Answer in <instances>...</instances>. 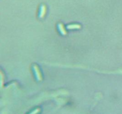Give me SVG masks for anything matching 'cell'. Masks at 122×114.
Instances as JSON below:
<instances>
[{
  "instance_id": "6da1fadb",
  "label": "cell",
  "mask_w": 122,
  "mask_h": 114,
  "mask_svg": "<svg viewBox=\"0 0 122 114\" xmlns=\"http://www.w3.org/2000/svg\"><path fill=\"white\" fill-rule=\"evenodd\" d=\"M32 70H33V73L36 80L38 81H41L42 80V74L39 70V67L36 65L34 64L32 66Z\"/></svg>"
},
{
  "instance_id": "7a4b0ae2",
  "label": "cell",
  "mask_w": 122,
  "mask_h": 114,
  "mask_svg": "<svg viewBox=\"0 0 122 114\" xmlns=\"http://www.w3.org/2000/svg\"><path fill=\"white\" fill-rule=\"evenodd\" d=\"M45 14H46V7H45V5L42 4L40 6V7H39L38 17H39L40 19H42V18H43L45 16Z\"/></svg>"
},
{
  "instance_id": "3957f363",
  "label": "cell",
  "mask_w": 122,
  "mask_h": 114,
  "mask_svg": "<svg viewBox=\"0 0 122 114\" xmlns=\"http://www.w3.org/2000/svg\"><path fill=\"white\" fill-rule=\"evenodd\" d=\"M57 29L58 31L59 32V33H60V34L63 36H65L67 34V32L66 30V28L64 27V26H63V24L61 23H58L57 24Z\"/></svg>"
},
{
  "instance_id": "277c9868",
  "label": "cell",
  "mask_w": 122,
  "mask_h": 114,
  "mask_svg": "<svg viewBox=\"0 0 122 114\" xmlns=\"http://www.w3.org/2000/svg\"><path fill=\"white\" fill-rule=\"evenodd\" d=\"M81 28V26L79 24H69L67 25L66 28L67 30H76L80 29Z\"/></svg>"
},
{
  "instance_id": "5b68a950",
  "label": "cell",
  "mask_w": 122,
  "mask_h": 114,
  "mask_svg": "<svg viewBox=\"0 0 122 114\" xmlns=\"http://www.w3.org/2000/svg\"><path fill=\"white\" fill-rule=\"evenodd\" d=\"M39 112H40V109H39V108H36V109L32 110L31 112H30L29 114H38L39 113Z\"/></svg>"
}]
</instances>
